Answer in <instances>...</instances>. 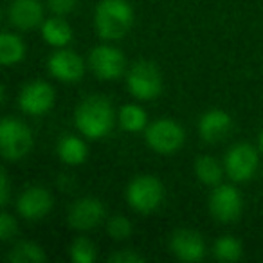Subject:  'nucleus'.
<instances>
[{"label": "nucleus", "instance_id": "obj_17", "mask_svg": "<svg viewBox=\"0 0 263 263\" xmlns=\"http://www.w3.org/2000/svg\"><path fill=\"white\" fill-rule=\"evenodd\" d=\"M42 38L52 47H67L72 42V27L56 15L42 24Z\"/></svg>", "mask_w": 263, "mask_h": 263}, {"label": "nucleus", "instance_id": "obj_29", "mask_svg": "<svg viewBox=\"0 0 263 263\" xmlns=\"http://www.w3.org/2000/svg\"><path fill=\"white\" fill-rule=\"evenodd\" d=\"M8 202H9V180L6 172H2L0 173V204H2V208H6Z\"/></svg>", "mask_w": 263, "mask_h": 263}, {"label": "nucleus", "instance_id": "obj_3", "mask_svg": "<svg viewBox=\"0 0 263 263\" xmlns=\"http://www.w3.org/2000/svg\"><path fill=\"white\" fill-rule=\"evenodd\" d=\"M164 200V186L154 175H139L126 187V202L137 213H154Z\"/></svg>", "mask_w": 263, "mask_h": 263}, {"label": "nucleus", "instance_id": "obj_23", "mask_svg": "<svg viewBox=\"0 0 263 263\" xmlns=\"http://www.w3.org/2000/svg\"><path fill=\"white\" fill-rule=\"evenodd\" d=\"M213 254L220 261H238L243 254V249L234 236H222L213 245Z\"/></svg>", "mask_w": 263, "mask_h": 263}, {"label": "nucleus", "instance_id": "obj_6", "mask_svg": "<svg viewBox=\"0 0 263 263\" xmlns=\"http://www.w3.org/2000/svg\"><path fill=\"white\" fill-rule=\"evenodd\" d=\"M148 146L161 155H170L184 144V130L177 121L162 117L152 123L144 132Z\"/></svg>", "mask_w": 263, "mask_h": 263}, {"label": "nucleus", "instance_id": "obj_22", "mask_svg": "<svg viewBox=\"0 0 263 263\" xmlns=\"http://www.w3.org/2000/svg\"><path fill=\"white\" fill-rule=\"evenodd\" d=\"M8 259L11 263H44L47 256L34 241H20L8 252Z\"/></svg>", "mask_w": 263, "mask_h": 263}, {"label": "nucleus", "instance_id": "obj_9", "mask_svg": "<svg viewBox=\"0 0 263 263\" xmlns=\"http://www.w3.org/2000/svg\"><path fill=\"white\" fill-rule=\"evenodd\" d=\"M209 211L213 218L222 223H231L241 215V195L231 184L215 186L209 197Z\"/></svg>", "mask_w": 263, "mask_h": 263}, {"label": "nucleus", "instance_id": "obj_2", "mask_svg": "<svg viewBox=\"0 0 263 263\" xmlns=\"http://www.w3.org/2000/svg\"><path fill=\"white\" fill-rule=\"evenodd\" d=\"M134 24V9L126 0H101L96 8L94 26L105 40H121Z\"/></svg>", "mask_w": 263, "mask_h": 263}, {"label": "nucleus", "instance_id": "obj_24", "mask_svg": "<svg viewBox=\"0 0 263 263\" xmlns=\"http://www.w3.org/2000/svg\"><path fill=\"white\" fill-rule=\"evenodd\" d=\"M96 245L88 238H76L70 245V258L76 263H94L96 261Z\"/></svg>", "mask_w": 263, "mask_h": 263}, {"label": "nucleus", "instance_id": "obj_15", "mask_svg": "<svg viewBox=\"0 0 263 263\" xmlns=\"http://www.w3.org/2000/svg\"><path fill=\"white\" fill-rule=\"evenodd\" d=\"M8 15L9 22L18 29H34L44 24V6L40 0H13Z\"/></svg>", "mask_w": 263, "mask_h": 263}, {"label": "nucleus", "instance_id": "obj_12", "mask_svg": "<svg viewBox=\"0 0 263 263\" xmlns=\"http://www.w3.org/2000/svg\"><path fill=\"white\" fill-rule=\"evenodd\" d=\"M105 218V208L98 198H80L76 200L69 209V226L78 231H88L94 229L101 223Z\"/></svg>", "mask_w": 263, "mask_h": 263}, {"label": "nucleus", "instance_id": "obj_13", "mask_svg": "<svg viewBox=\"0 0 263 263\" xmlns=\"http://www.w3.org/2000/svg\"><path fill=\"white\" fill-rule=\"evenodd\" d=\"M172 252L182 261H200L205 256V243L200 233L191 229H179L170 240Z\"/></svg>", "mask_w": 263, "mask_h": 263}, {"label": "nucleus", "instance_id": "obj_14", "mask_svg": "<svg viewBox=\"0 0 263 263\" xmlns=\"http://www.w3.org/2000/svg\"><path fill=\"white\" fill-rule=\"evenodd\" d=\"M52 197L45 187L31 186L18 197L16 209L26 220H40L51 211Z\"/></svg>", "mask_w": 263, "mask_h": 263}, {"label": "nucleus", "instance_id": "obj_1", "mask_svg": "<svg viewBox=\"0 0 263 263\" xmlns=\"http://www.w3.org/2000/svg\"><path fill=\"white\" fill-rule=\"evenodd\" d=\"M76 126L87 139H101L114 126L112 103L105 96H88L76 108Z\"/></svg>", "mask_w": 263, "mask_h": 263}, {"label": "nucleus", "instance_id": "obj_27", "mask_svg": "<svg viewBox=\"0 0 263 263\" xmlns=\"http://www.w3.org/2000/svg\"><path fill=\"white\" fill-rule=\"evenodd\" d=\"M108 261L110 263H143L144 258L141 254H137V252L124 249V251H119V252H114V254H110Z\"/></svg>", "mask_w": 263, "mask_h": 263}, {"label": "nucleus", "instance_id": "obj_21", "mask_svg": "<svg viewBox=\"0 0 263 263\" xmlns=\"http://www.w3.org/2000/svg\"><path fill=\"white\" fill-rule=\"evenodd\" d=\"M195 173H197L198 180L205 186H218L220 180H222L223 170L215 157L202 155L195 161Z\"/></svg>", "mask_w": 263, "mask_h": 263}, {"label": "nucleus", "instance_id": "obj_7", "mask_svg": "<svg viewBox=\"0 0 263 263\" xmlns=\"http://www.w3.org/2000/svg\"><path fill=\"white\" fill-rule=\"evenodd\" d=\"M258 152L256 148H252L251 144H234L226 155V173L231 177V180L234 182H245L251 180L254 177L256 170H258Z\"/></svg>", "mask_w": 263, "mask_h": 263}, {"label": "nucleus", "instance_id": "obj_30", "mask_svg": "<svg viewBox=\"0 0 263 263\" xmlns=\"http://www.w3.org/2000/svg\"><path fill=\"white\" fill-rule=\"evenodd\" d=\"M258 148H259V152H263V130L259 132V136H258Z\"/></svg>", "mask_w": 263, "mask_h": 263}, {"label": "nucleus", "instance_id": "obj_18", "mask_svg": "<svg viewBox=\"0 0 263 263\" xmlns=\"http://www.w3.org/2000/svg\"><path fill=\"white\" fill-rule=\"evenodd\" d=\"M58 155L63 162L70 166H78L81 162H85L88 155L87 144H85L83 139L76 136H65L60 139L58 143Z\"/></svg>", "mask_w": 263, "mask_h": 263}, {"label": "nucleus", "instance_id": "obj_19", "mask_svg": "<svg viewBox=\"0 0 263 263\" xmlns=\"http://www.w3.org/2000/svg\"><path fill=\"white\" fill-rule=\"evenodd\" d=\"M26 54V45L16 34L2 33L0 36V63L4 67L16 65L24 60Z\"/></svg>", "mask_w": 263, "mask_h": 263}, {"label": "nucleus", "instance_id": "obj_8", "mask_svg": "<svg viewBox=\"0 0 263 263\" xmlns=\"http://www.w3.org/2000/svg\"><path fill=\"white\" fill-rule=\"evenodd\" d=\"M88 65L99 80L112 81L124 74L126 60L119 49L112 47V45H98L92 49L90 56H88Z\"/></svg>", "mask_w": 263, "mask_h": 263}, {"label": "nucleus", "instance_id": "obj_20", "mask_svg": "<svg viewBox=\"0 0 263 263\" xmlns=\"http://www.w3.org/2000/svg\"><path fill=\"white\" fill-rule=\"evenodd\" d=\"M119 126L124 132H130V134H137V132H143L148 124V114L143 106L139 105H124L121 106L119 116Z\"/></svg>", "mask_w": 263, "mask_h": 263}, {"label": "nucleus", "instance_id": "obj_16", "mask_svg": "<svg viewBox=\"0 0 263 263\" xmlns=\"http://www.w3.org/2000/svg\"><path fill=\"white\" fill-rule=\"evenodd\" d=\"M233 121L223 110H209L198 121V134L205 143H218L229 134Z\"/></svg>", "mask_w": 263, "mask_h": 263}, {"label": "nucleus", "instance_id": "obj_28", "mask_svg": "<svg viewBox=\"0 0 263 263\" xmlns=\"http://www.w3.org/2000/svg\"><path fill=\"white\" fill-rule=\"evenodd\" d=\"M76 2L78 0H47L49 9H51L54 15L63 16V15H69L70 11H74L76 8Z\"/></svg>", "mask_w": 263, "mask_h": 263}, {"label": "nucleus", "instance_id": "obj_26", "mask_svg": "<svg viewBox=\"0 0 263 263\" xmlns=\"http://www.w3.org/2000/svg\"><path fill=\"white\" fill-rule=\"evenodd\" d=\"M16 229H18V226H16L15 216H11L6 211L2 213L0 215V240L9 241L16 234Z\"/></svg>", "mask_w": 263, "mask_h": 263}, {"label": "nucleus", "instance_id": "obj_4", "mask_svg": "<svg viewBox=\"0 0 263 263\" xmlns=\"http://www.w3.org/2000/svg\"><path fill=\"white\" fill-rule=\"evenodd\" d=\"M33 148V134L29 126L15 117H6L0 123V152L8 161L26 157Z\"/></svg>", "mask_w": 263, "mask_h": 263}, {"label": "nucleus", "instance_id": "obj_25", "mask_svg": "<svg viewBox=\"0 0 263 263\" xmlns=\"http://www.w3.org/2000/svg\"><path fill=\"white\" fill-rule=\"evenodd\" d=\"M106 231H108L110 238H114V240H126V238H130L134 227H132V222L126 218V216L117 215L108 220Z\"/></svg>", "mask_w": 263, "mask_h": 263}, {"label": "nucleus", "instance_id": "obj_5", "mask_svg": "<svg viewBox=\"0 0 263 263\" xmlns=\"http://www.w3.org/2000/svg\"><path fill=\"white\" fill-rule=\"evenodd\" d=\"M126 87L134 98L141 101L155 99L162 90V76L152 62H136L126 72Z\"/></svg>", "mask_w": 263, "mask_h": 263}, {"label": "nucleus", "instance_id": "obj_11", "mask_svg": "<svg viewBox=\"0 0 263 263\" xmlns=\"http://www.w3.org/2000/svg\"><path fill=\"white\" fill-rule=\"evenodd\" d=\"M49 72L63 83H76L85 74V62L80 54L69 49H58L47 62Z\"/></svg>", "mask_w": 263, "mask_h": 263}, {"label": "nucleus", "instance_id": "obj_10", "mask_svg": "<svg viewBox=\"0 0 263 263\" xmlns=\"http://www.w3.org/2000/svg\"><path fill=\"white\" fill-rule=\"evenodd\" d=\"M18 105L27 116H44L54 105V90L45 81H31L20 90Z\"/></svg>", "mask_w": 263, "mask_h": 263}]
</instances>
